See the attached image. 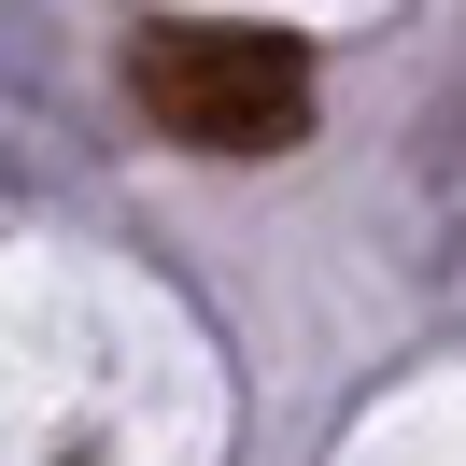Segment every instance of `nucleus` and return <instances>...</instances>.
<instances>
[{"mask_svg": "<svg viewBox=\"0 0 466 466\" xmlns=\"http://www.w3.org/2000/svg\"><path fill=\"white\" fill-rule=\"evenodd\" d=\"M127 99L184 156H283L311 127V43L297 29H156L127 57Z\"/></svg>", "mask_w": 466, "mask_h": 466, "instance_id": "obj_1", "label": "nucleus"}]
</instances>
